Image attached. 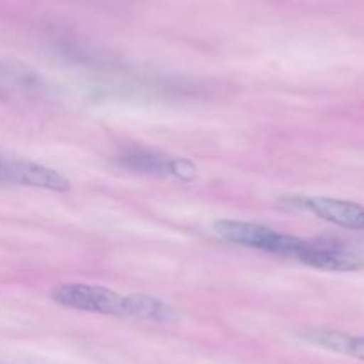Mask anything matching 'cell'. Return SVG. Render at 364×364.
Returning a JSON list of instances; mask_svg holds the SVG:
<instances>
[{
  "label": "cell",
  "mask_w": 364,
  "mask_h": 364,
  "mask_svg": "<svg viewBox=\"0 0 364 364\" xmlns=\"http://www.w3.org/2000/svg\"><path fill=\"white\" fill-rule=\"evenodd\" d=\"M130 318L167 322L174 316V309L169 304L149 295H128V311Z\"/></svg>",
  "instance_id": "9c48e42d"
},
{
  "label": "cell",
  "mask_w": 364,
  "mask_h": 364,
  "mask_svg": "<svg viewBox=\"0 0 364 364\" xmlns=\"http://www.w3.org/2000/svg\"><path fill=\"white\" fill-rule=\"evenodd\" d=\"M304 343L323 350L336 352V354L348 355V358L363 359L364 361V336H352V334L340 333L333 329H304L297 334Z\"/></svg>",
  "instance_id": "52a82bcc"
},
{
  "label": "cell",
  "mask_w": 364,
  "mask_h": 364,
  "mask_svg": "<svg viewBox=\"0 0 364 364\" xmlns=\"http://www.w3.org/2000/svg\"><path fill=\"white\" fill-rule=\"evenodd\" d=\"M297 259L313 269L329 272H355L364 267L361 255L347 245L329 240H306L304 249Z\"/></svg>",
  "instance_id": "8992f818"
},
{
  "label": "cell",
  "mask_w": 364,
  "mask_h": 364,
  "mask_svg": "<svg viewBox=\"0 0 364 364\" xmlns=\"http://www.w3.org/2000/svg\"><path fill=\"white\" fill-rule=\"evenodd\" d=\"M213 231L224 242L247 249L272 252V255H284L297 259L306 245V238L294 237V235L281 233L269 226L247 220L223 219L213 224Z\"/></svg>",
  "instance_id": "6da1fadb"
},
{
  "label": "cell",
  "mask_w": 364,
  "mask_h": 364,
  "mask_svg": "<svg viewBox=\"0 0 364 364\" xmlns=\"http://www.w3.org/2000/svg\"><path fill=\"white\" fill-rule=\"evenodd\" d=\"M284 206L306 210L318 219L333 223L348 230L364 231V206L352 201L333 198H316V196H287L281 198Z\"/></svg>",
  "instance_id": "277c9868"
},
{
  "label": "cell",
  "mask_w": 364,
  "mask_h": 364,
  "mask_svg": "<svg viewBox=\"0 0 364 364\" xmlns=\"http://www.w3.org/2000/svg\"><path fill=\"white\" fill-rule=\"evenodd\" d=\"M0 183L23 185L55 192H66L71 187L70 180L59 171L28 160L7 159L4 155H0Z\"/></svg>",
  "instance_id": "5b68a950"
},
{
  "label": "cell",
  "mask_w": 364,
  "mask_h": 364,
  "mask_svg": "<svg viewBox=\"0 0 364 364\" xmlns=\"http://www.w3.org/2000/svg\"><path fill=\"white\" fill-rule=\"evenodd\" d=\"M41 78L31 70L16 64L0 63V96L4 98H32L41 95Z\"/></svg>",
  "instance_id": "ba28073f"
},
{
  "label": "cell",
  "mask_w": 364,
  "mask_h": 364,
  "mask_svg": "<svg viewBox=\"0 0 364 364\" xmlns=\"http://www.w3.org/2000/svg\"><path fill=\"white\" fill-rule=\"evenodd\" d=\"M116 164L132 173L146 174V176L176 178L181 181H191L198 176V167L187 159L164 155L151 149L130 148L116 155Z\"/></svg>",
  "instance_id": "3957f363"
},
{
  "label": "cell",
  "mask_w": 364,
  "mask_h": 364,
  "mask_svg": "<svg viewBox=\"0 0 364 364\" xmlns=\"http://www.w3.org/2000/svg\"><path fill=\"white\" fill-rule=\"evenodd\" d=\"M50 299L63 308L100 315L127 316L128 295H119L98 284L60 283L50 291Z\"/></svg>",
  "instance_id": "7a4b0ae2"
}]
</instances>
